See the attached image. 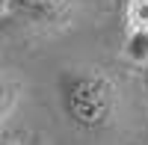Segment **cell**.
<instances>
[{
	"instance_id": "52a82bcc",
	"label": "cell",
	"mask_w": 148,
	"mask_h": 145,
	"mask_svg": "<svg viewBox=\"0 0 148 145\" xmlns=\"http://www.w3.org/2000/svg\"><path fill=\"white\" fill-rule=\"evenodd\" d=\"M30 145H45V136H33V139H30Z\"/></svg>"
},
{
	"instance_id": "5b68a950",
	"label": "cell",
	"mask_w": 148,
	"mask_h": 145,
	"mask_svg": "<svg viewBox=\"0 0 148 145\" xmlns=\"http://www.w3.org/2000/svg\"><path fill=\"white\" fill-rule=\"evenodd\" d=\"M121 15L130 30H148V0H130Z\"/></svg>"
},
{
	"instance_id": "8992f818",
	"label": "cell",
	"mask_w": 148,
	"mask_h": 145,
	"mask_svg": "<svg viewBox=\"0 0 148 145\" xmlns=\"http://www.w3.org/2000/svg\"><path fill=\"white\" fill-rule=\"evenodd\" d=\"M130 3V0H113V6H116V12H125V6Z\"/></svg>"
},
{
	"instance_id": "6da1fadb",
	"label": "cell",
	"mask_w": 148,
	"mask_h": 145,
	"mask_svg": "<svg viewBox=\"0 0 148 145\" xmlns=\"http://www.w3.org/2000/svg\"><path fill=\"white\" fill-rule=\"evenodd\" d=\"M59 110L83 133H101L116 122L119 89L104 68L95 65H68L56 74Z\"/></svg>"
},
{
	"instance_id": "3957f363",
	"label": "cell",
	"mask_w": 148,
	"mask_h": 145,
	"mask_svg": "<svg viewBox=\"0 0 148 145\" xmlns=\"http://www.w3.org/2000/svg\"><path fill=\"white\" fill-rule=\"evenodd\" d=\"M125 56L136 65H148V30H130L125 39Z\"/></svg>"
},
{
	"instance_id": "277c9868",
	"label": "cell",
	"mask_w": 148,
	"mask_h": 145,
	"mask_svg": "<svg viewBox=\"0 0 148 145\" xmlns=\"http://www.w3.org/2000/svg\"><path fill=\"white\" fill-rule=\"evenodd\" d=\"M18 104V83L9 80L6 74H0V124L9 118V113Z\"/></svg>"
},
{
	"instance_id": "7a4b0ae2",
	"label": "cell",
	"mask_w": 148,
	"mask_h": 145,
	"mask_svg": "<svg viewBox=\"0 0 148 145\" xmlns=\"http://www.w3.org/2000/svg\"><path fill=\"white\" fill-rule=\"evenodd\" d=\"M77 0H3L0 21L24 30H59L74 18Z\"/></svg>"
}]
</instances>
